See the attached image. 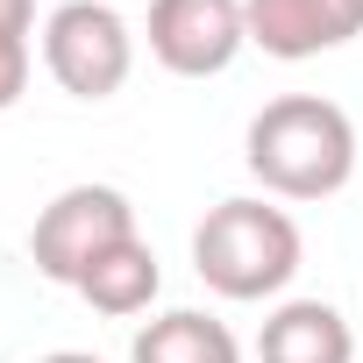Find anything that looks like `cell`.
<instances>
[{"mask_svg":"<svg viewBox=\"0 0 363 363\" xmlns=\"http://www.w3.org/2000/svg\"><path fill=\"white\" fill-rule=\"evenodd\" d=\"M242 164L271 200H335L363 171V135L335 100L285 93V100L257 107V121L242 135Z\"/></svg>","mask_w":363,"mask_h":363,"instance_id":"1","label":"cell"},{"mask_svg":"<svg viewBox=\"0 0 363 363\" xmlns=\"http://www.w3.org/2000/svg\"><path fill=\"white\" fill-rule=\"evenodd\" d=\"M306 264V235L285 207L271 200H221L207 207V221L193 228V271L207 292L250 306V299H278Z\"/></svg>","mask_w":363,"mask_h":363,"instance_id":"2","label":"cell"},{"mask_svg":"<svg viewBox=\"0 0 363 363\" xmlns=\"http://www.w3.org/2000/svg\"><path fill=\"white\" fill-rule=\"evenodd\" d=\"M43 72L72 100H114L135 72V29L114 0H65L43 15Z\"/></svg>","mask_w":363,"mask_h":363,"instance_id":"3","label":"cell"},{"mask_svg":"<svg viewBox=\"0 0 363 363\" xmlns=\"http://www.w3.org/2000/svg\"><path fill=\"white\" fill-rule=\"evenodd\" d=\"M128 235H135V207H128L121 186H65V193L36 214L29 257H36V271H43L50 285L79 292V278H86L114 242H128Z\"/></svg>","mask_w":363,"mask_h":363,"instance_id":"4","label":"cell"},{"mask_svg":"<svg viewBox=\"0 0 363 363\" xmlns=\"http://www.w3.org/2000/svg\"><path fill=\"white\" fill-rule=\"evenodd\" d=\"M143 36L171 79H221L250 50V15L242 0H150Z\"/></svg>","mask_w":363,"mask_h":363,"instance_id":"5","label":"cell"},{"mask_svg":"<svg viewBox=\"0 0 363 363\" xmlns=\"http://www.w3.org/2000/svg\"><path fill=\"white\" fill-rule=\"evenodd\" d=\"M242 15L250 43L278 65H306L363 36V0H242Z\"/></svg>","mask_w":363,"mask_h":363,"instance_id":"6","label":"cell"},{"mask_svg":"<svg viewBox=\"0 0 363 363\" xmlns=\"http://www.w3.org/2000/svg\"><path fill=\"white\" fill-rule=\"evenodd\" d=\"M257 363H363L356 328L328 299H278L257 328Z\"/></svg>","mask_w":363,"mask_h":363,"instance_id":"7","label":"cell"},{"mask_svg":"<svg viewBox=\"0 0 363 363\" xmlns=\"http://www.w3.org/2000/svg\"><path fill=\"white\" fill-rule=\"evenodd\" d=\"M128 363H242V342L228 320H214L200 306H171L150 328H135Z\"/></svg>","mask_w":363,"mask_h":363,"instance_id":"8","label":"cell"},{"mask_svg":"<svg viewBox=\"0 0 363 363\" xmlns=\"http://www.w3.org/2000/svg\"><path fill=\"white\" fill-rule=\"evenodd\" d=\"M157 292H164V271H157V250H150L143 235L114 242V250L79 278V299H86L93 313H107V320H135V313H150Z\"/></svg>","mask_w":363,"mask_h":363,"instance_id":"9","label":"cell"},{"mask_svg":"<svg viewBox=\"0 0 363 363\" xmlns=\"http://www.w3.org/2000/svg\"><path fill=\"white\" fill-rule=\"evenodd\" d=\"M36 65V0H0V114L29 93Z\"/></svg>","mask_w":363,"mask_h":363,"instance_id":"10","label":"cell"},{"mask_svg":"<svg viewBox=\"0 0 363 363\" xmlns=\"http://www.w3.org/2000/svg\"><path fill=\"white\" fill-rule=\"evenodd\" d=\"M36 363H100L93 349H50V356H36Z\"/></svg>","mask_w":363,"mask_h":363,"instance_id":"11","label":"cell"}]
</instances>
